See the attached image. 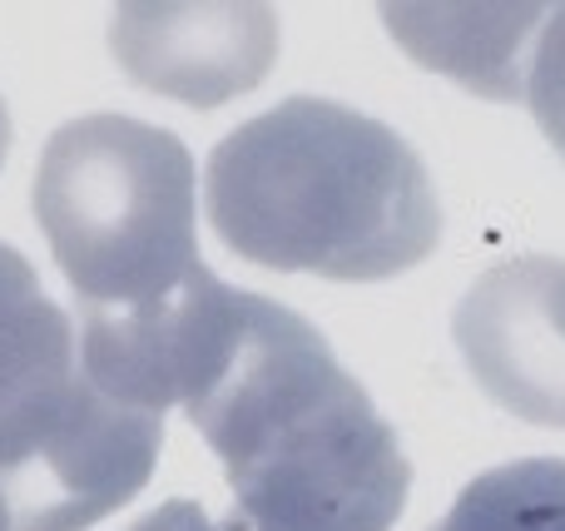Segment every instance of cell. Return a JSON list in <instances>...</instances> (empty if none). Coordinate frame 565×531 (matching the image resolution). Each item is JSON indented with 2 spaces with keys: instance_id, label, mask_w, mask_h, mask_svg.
Returning a JSON list of instances; mask_svg holds the SVG:
<instances>
[{
  "instance_id": "4",
  "label": "cell",
  "mask_w": 565,
  "mask_h": 531,
  "mask_svg": "<svg viewBox=\"0 0 565 531\" xmlns=\"http://www.w3.org/2000/svg\"><path fill=\"white\" fill-rule=\"evenodd\" d=\"M79 314L164 304L199 268V179L174 129L129 115H79L45 139L30 184Z\"/></svg>"
},
{
  "instance_id": "9",
  "label": "cell",
  "mask_w": 565,
  "mask_h": 531,
  "mask_svg": "<svg viewBox=\"0 0 565 531\" xmlns=\"http://www.w3.org/2000/svg\"><path fill=\"white\" fill-rule=\"evenodd\" d=\"M526 105L536 115L541 135L565 159V6H551V20L536 40L531 75H526Z\"/></svg>"
},
{
  "instance_id": "8",
  "label": "cell",
  "mask_w": 565,
  "mask_h": 531,
  "mask_svg": "<svg viewBox=\"0 0 565 531\" xmlns=\"http://www.w3.org/2000/svg\"><path fill=\"white\" fill-rule=\"evenodd\" d=\"M427 531H565V463L526 457L491 467Z\"/></svg>"
},
{
  "instance_id": "1",
  "label": "cell",
  "mask_w": 565,
  "mask_h": 531,
  "mask_svg": "<svg viewBox=\"0 0 565 531\" xmlns=\"http://www.w3.org/2000/svg\"><path fill=\"white\" fill-rule=\"evenodd\" d=\"M224 463L214 531H392L412 463L367 387L292 308L248 294L224 373L184 407Z\"/></svg>"
},
{
  "instance_id": "3",
  "label": "cell",
  "mask_w": 565,
  "mask_h": 531,
  "mask_svg": "<svg viewBox=\"0 0 565 531\" xmlns=\"http://www.w3.org/2000/svg\"><path fill=\"white\" fill-rule=\"evenodd\" d=\"M164 417L119 407L79 368L70 314L0 244V502L10 531H89L149 482Z\"/></svg>"
},
{
  "instance_id": "7",
  "label": "cell",
  "mask_w": 565,
  "mask_h": 531,
  "mask_svg": "<svg viewBox=\"0 0 565 531\" xmlns=\"http://www.w3.org/2000/svg\"><path fill=\"white\" fill-rule=\"evenodd\" d=\"M387 35L417 65L481 99H526V75L551 6H382Z\"/></svg>"
},
{
  "instance_id": "2",
  "label": "cell",
  "mask_w": 565,
  "mask_h": 531,
  "mask_svg": "<svg viewBox=\"0 0 565 531\" xmlns=\"http://www.w3.org/2000/svg\"><path fill=\"white\" fill-rule=\"evenodd\" d=\"M204 209L228 254L338 284L397 278L441 244V204L417 149L382 119L312 95L218 139Z\"/></svg>"
},
{
  "instance_id": "10",
  "label": "cell",
  "mask_w": 565,
  "mask_h": 531,
  "mask_svg": "<svg viewBox=\"0 0 565 531\" xmlns=\"http://www.w3.org/2000/svg\"><path fill=\"white\" fill-rule=\"evenodd\" d=\"M129 531H214V522H209V512L199 502H189V497H174V502L154 507L149 517H139Z\"/></svg>"
},
{
  "instance_id": "6",
  "label": "cell",
  "mask_w": 565,
  "mask_h": 531,
  "mask_svg": "<svg viewBox=\"0 0 565 531\" xmlns=\"http://www.w3.org/2000/svg\"><path fill=\"white\" fill-rule=\"evenodd\" d=\"M109 50L135 85L218 109L264 85L278 60V15L268 6H119Z\"/></svg>"
},
{
  "instance_id": "11",
  "label": "cell",
  "mask_w": 565,
  "mask_h": 531,
  "mask_svg": "<svg viewBox=\"0 0 565 531\" xmlns=\"http://www.w3.org/2000/svg\"><path fill=\"white\" fill-rule=\"evenodd\" d=\"M6 155H10V109L0 99V164H6Z\"/></svg>"
},
{
  "instance_id": "12",
  "label": "cell",
  "mask_w": 565,
  "mask_h": 531,
  "mask_svg": "<svg viewBox=\"0 0 565 531\" xmlns=\"http://www.w3.org/2000/svg\"><path fill=\"white\" fill-rule=\"evenodd\" d=\"M0 531H10V512H6V502H0Z\"/></svg>"
},
{
  "instance_id": "5",
  "label": "cell",
  "mask_w": 565,
  "mask_h": 531,
  "mask_svg": "<svg viewBox=\"0 0 565 531\" xmlns=\"http://www.w3.org/2000/svg\"><path fill=\"white\" fill-rule=\"evenodd\" d=\"M451 338L477 387L511 417L565 427V258H511L467 288Z\"/></svg>"
}]
</instances>
